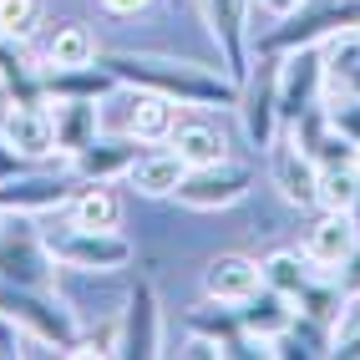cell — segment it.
Segmentation results:
<instances>
[{
  "label": "cell",
  "instance_id": "1f68e13d",
  "mask_svg": "<svg viewBox=\"0 0 360 360\" xmlns=\"http://www.w3.org/2000/svg\"><path fill=\"white\" fill-rule=\"evenodd\" d=\"M26 340H31L26 330H20L11 315H0V355H20V350H26Z\"/></svg>",
  "mask_w": 360,
  "mask_h": 360
},
{
  "label": "cell",
  "instance_id": "9c48e42d",
  "mask_svg": "<svg viewBox=\"0 0 360 360\" xmlns=\"http://www.w3.org/2000/svg\"><path fill=\"white\" fill-rule=\"evenodd\" d=\"M269 183L290 208H320V162L300 148L290 127H279V137L269 142Z\"/></svg>",
  "mask_w": 360,
  "mask_h": 360
},
{
  "label": "cell",
  "instance_id": "7402d4cb",
  "mask_svg": "<svg viewBox=\"0 0 360 360\" xmlns=\"http://www.w3.org/2000/svg\"><path fill=\"white\" fill-rule=\"evenodd\" d=\"M61 213L77 229H122V198L112 183H77V193L66 198Z\"/></svg>",
  "mask_w": 360,
  "mask_h": 360
},
{
  "label": "cell",
  "instance_id": "44dd1931",
  "mask_svg": "<svg viewBox=\"0 0 360 360\" xmlns=\"http://www.w3.org/2000/svg\"><path fill=\"white\" fill-rule=\"evenodd\" d=\"M112 86H117V77H112V66H102V61H91V66H41V91H46V102H51V97L102 102Z\"/></svg>",
  "mask_w": 360,
  "mask_h": 360
},
{
  "label": "cell",
  "instance_id": "8992f818",
  "mask_svg": "<svg viewBox=\"0 0 360 360\" xmlns=\"http://www.w3.org/2000/svg\"><path fill=\"white\" fill-rule=\"evenodd\" d=\"M0 279L6 284H31V290H51L56 284V254L46 233L31 219H6L0 224Z\"/></svg>",
  "mask_w": 360,
  "mask_h": 360
},
{
  "label": "cell",
  "instance_id": "e0dca14e",
  "mask_svg": "<svg viewBox=\"0 0 360 360\" xmlns=\"http://www.w3.org/2000/svg\"><path fill=\"white\" fill-rule=\"evenodd\" d=\"M51 122H56V153L71 162L82 148L102 137V102H82V97H51Z\"/></svg>",
  "mask_w": 360,
  "mask_h": 360
},
{
  "label": "cell",
  "instance_id": "6da1fadb",
  "mask_svg": "<svg viewBox=\"0 0 360 360\" xmlns=\"http://www.w3.org/2000/svg\"><path fill=\"white\" fill-rule=\"evenodd\" d=\"M102 66H112L117 82L142 86V91H162L193 112H224L238 102V77L219 61H188V56H162V51H102Z\"/></svg>",
  "mask_w": 360,
  "mask_h": 360
},
{
  "label": "cell",
  "instance_id": "3957f363",
  "mask_svg": "<svg viewBox=\"0 0 360 360\" xmlns=\"http://www.w3.org/2000/svg\"><path fill=\"white\" fill-rule=\"evenodd\" d=\"M0 315H11L20 330L31 335V345H51V350H71L77 345V320L71 309L56 300V290H31V284H6L0 279Z\"/></svg>",
  "mask_w": 360,
  "mask_h": 360
},
{
  "label": "cell",
  "instance_id": "d6a6232c",
  "mask_svg": "<svg viewBox=\"0 0 360 360\" xmlns=\"http://www.w3.org/2000/svg\"><path fill=\"white\" fill-rule=\"evenodd\" d=\"M254 6H259L264 15H269V20H290V15L304 6V0H254Z\"/></svg>",
  "mask_w": 360,
  "mask_h": 360
},
{
  "label": "cell",
  "instance_id": "f1b7e54d",
  "mask_svg": "<svg viewBox=\"0 0 360 360\" xmlns=\"http://www.w3.org/2000/svg\"><path fill=\"white\" fill-rule=\"evenodd\" d=\"M325 112H330V127L345 132L360 148V97L355 91H325Z\"/></svg>",
  "mask_w": 360,
  "mask_h": 360
},
{
  "label": "cell",
  "instance_id": "ac0fdd59",
  "mask_svg": "<svg viewBox=\"0 0 360 360\" xmlns=\"http://www.w3.org/2000/svg\"><path fill=\"white\" fill-rule=\"evenodd\" d=\"M183 102L162 97V91H142L132 86V117H127V137H137L142 148H162V142H173L178 122H183Z\"/></svg>",
  "mask_w": 360,
  "mask_h": 360
},
{
  "label": "cell",
  "instance_id": "8d00e7d4",
  "mask_svg": "<svg viewBox=\"0 0 360 360\" xmlns=\"http://www.w3.org/2000/svg\"><path fill=\"white\" fill-rule=\"evenodd\" d=\"M350 219H355V229H360V188H355V203H350Z\"/></svg>",
  "mask_w": 360,
  "mask_h": 360
},
{
  "label": "cell",
  "instance_id": "484cf974",
  "mask_svg": "<svg viewBox=\"0 0 360 360\" xmlns=\"http://www.w3.org/2000/svg\"><path fill=\"white\" fill-rule=\"evenodd\" d=\"M41 20H46V6H41V0H0V36L31 41Z\"/></svg>",
  "mask_w": 360,
  "mask_h": 360
},
{
  "label": "cell",
  "instance_id": "8fae6325",
  "mask_svg": "<svg viewBox=\"0 0 360 360\" xmlns=\"http://www.w3.org/2000/svg\"><path fill=\"white\" fill-rule=\"evenodd\" d=\"M315 102H325V46H295L279 56V112L295 122Z\"/></svg>",
  "mask_w": 360,
  "mask_h": 360
},
{
  "label": "cell",
  "instance_id": "7a4b0ae2",
  "mask_svg": "<svg viewBox=\"0 0 360 360\" xmlns=\"http://www.w3.org/2000/svg\"><path fill=\"white\" fill-rule=\"evenodd\" d=\"M345 31H360V0H320V6H304L290 15V20H279V26H269L264 36H254V51H295V46H325L335 36H345Z\"/></svg>",
  "mask_w": 360,
  "mask_h": 360
},
{
  "label": "cell",
  "instance_id": "d6986e66",
  "mask_svg": "<svg viewBox=\"0 0 360 360\" xmlns=\"http://www.w3.org/2000/svg\"><path fill=\"white\" fill-rule=\"evenodd\" d=\"M295 315H300L295 300H290V295H279L274 284H259V290H254L244 304H238V320H244V330L254 335V340H264L269 350H274L279 335H290Z\"/></svg>",
  "mask_w": 360,
  "mask_h": 360
},
{
  "label": "cell",
  "instance_id": "d4e9b609",
  "mask_svg": "<svg viewBox=\"0 0 360 360\" xmlns=\"http://www.w3.org/2000/svg\"><path fill=\"white\" fill-rule=\"evenodd\" d=\"M97 56H102L97 36H91V26H82V20H56L46 46H41V66H91Z\"/></svg>",
  "mask_w": 360,
  "mask_h": 360
},
{
  "label": "cell",
  "instance_id": "4fadbf2b",
  "mask_svg": "<svg viewBox=\"0 0 360 360\" xmlns=\"http://www.w3.org/2000/svg\"><path fill=\"white\" fill-rule=\"evenodd\" d=\"M122 355L127 360H153L162 355V300L148 279H137L122 300Z\"/></svg>",
  "mask_w": 360,
  "mask_h": 360
},
{
  "label": "cell",
  "instance_id": "83f0119b",
  "mask_svg": "<svg viewBox=\"0 0 360 360\" xmlns=\"http://www.w3.org/2000/svg\"><path fill=\"white\" fill-rule=\"evenodd\" d=\"M330 355L360 360V300H345V309L330 325Z\"/></svg>",
  "mask_w": 360,
  "mask_h": 360
},
{
  "label": "cell",
  "instance_id": "4dcf8cb0",
  "mask_svg": "<svg viewBox=\"0 0 360 360\" xmlns=\"http://www.w3.org/2000/svg\"><path fill=\"white\" fill-rule=\"evenodd\" d=\"M173 355H188V360H208V355H224V345H219V340H208V335H198V330H188L183 350H173Z\"/></svg>",
  "mask_w": 360,
  "mask_h": 360
},
{
  "label": "cell",
  "instance_id": "ffe728a7",
  "mask_svg": "<svg viewBox=\"0 0 360 360\" xmlns=\"http://www.w3.org/2000/svg\"><path fill=\"white\" fill-rule=\"evenodd\" d=\"M183 173H188V162L167 148H148V153H137V162L127 167V188L132 193H142V198H173L178 193V183H183Z\"/></svg>",
  "mask_w": 360,
  "mask_h": 360
},
{
  "label": "cell",
  "instance_id": "7c38bea8",
  "mask_svg": "<svg viewBox=\"0 0 360 360\" xmlns=\"http://www.w3.org/2000/svg\"><path fill=\"white\" fill-rule=\"evenodd\" d=\"M0 142L20 158V162H51L56 153V122L46 102H15L6 117H0Z\"/></svg>",
  "mask_w": 360,
  "mask_h": 360
},
{
  "label": "cell",
  "instance_id": "ba28073f",
  "mask_svg": "<svg viewBox=\"0 0 360 360\" xmlns=\"http://www.w3.org/2000/svg\"><path fill=\"white\" fill-rule=\"evenodd\" d=\"M249 188H254V173L244 162H203V167H188L183 183H178V203L183 208H193V213H219V208H233V203H244L249 198Z\"/></svg>",
  "mask_w": 360,
  "mask_h": 360
},
{
  "label": "cell",
  "instance_id": "5bb4252c",
  "mask_svg": "<svg viewBox=\"0 0 360 360\" xmlns=\"http://www.w3.org/2000/svg\"><path fill=\"white\" fill-rule=\"evenodd\" d=\"M137 148L142 142L127 137V132H102L91 148H82L77 158H71V173H77L82 183H122L127 167L137 162Z\"/></svg>",
  "mask_w": 360,
  "mask_h": 360
},
{
  "label": "cell",
  "instance_id": "9a60e30c",
  "mask_svg": "<svg viewBox=\"0 0 360 360\" xmlns=\"http://www.w3.org/2000/svg\"><path fill=\"white\" fill-rule=\"evenodd\" d=\"M309 259L320 264L325 274H335L340 264L360 249V229H355V219L350 213H335V208H320V219L309 224V233H304V244H300Z\"/></svg>",
  "mask_w": 360,
  "mask_h": 360
},
{
  "label": "cell",
  "instance_id": "30bf717a",
  "mask_svg": "<svg viewBox=\"0 0 360 360\" xmlns=\"http://www.w3.org/2000/svg\"><path fill=\"white\" fill-rule=\"evenodd\" d=\"M208 36L219 41V61L233 71V77H244L249 71V56H254V31H249V11L254 0H193Z\"/></svg>",
  "mask_w": 360,
  "mask_h": 360
},
{
  "label": "cell",
  "instance_id": "cb8c5ba5",
  "mask_svg": "<svg viewBox=\"0 0 360 360\" xmlns=\"http://www.w3.org/2000/svg\"><path fill=\"white\" fill-rule=\"evenodd\" d=\"M188 167H203V162H224L229 158V132L224 122H208V117H193V122H178L173 142H167Z\"/></svg>",
  "mask_w": 360,
  "mask_h": 360
},
{
  "label": "cell",
  "instance_id": "2e32d148",
  "mask_svg": "<svg viewBox=\"0 0 360 360\" xmlns=\"http://www.w3.org/2000/svg\"><path fill=\"white\" fill-rule=\"evenodd\" d=\"M264 284V264L249 254H213L203 264V295L219 304H244Z\"/></svg>",
  "mask_w": 360,
  "mask_h": 360
},
{
  "label": "cell",
  "instance_id": "d590c367",
  "mask_svg": "<svg viewBox=\"0 0 360 360\" xmlns=\"http://www.w3.org/2000/svg\"><path fill=\"white\" fill-rule=\"evenodd\" d=\"M11 107H15V91H11V82H6V77H0V117H6Z\"/></svg>",
  "mask_w": 360,
  "mask_h": 360
},
{
  "label": "cell",
  "instance_id": "5b68a950",
  "mask_svg": "<svg viewBox=\"0 0 360 360\" xmlns=\"http://www.w3.org/2000/svg\"><path fill=\"white\" fill-rule=\"evenodd\" d=\"M46 244H51L61 269H77V274H117L137 259L132 238L122 229H77V224H66V229H46Z\"/></svg>",
  "mask_w": 360,
  "mask_h": 360
},
{
  "label": "cell",
  "instance_id": "603a6c76",
  "mask_svg": "<svg viewBox=\"0 0 360 360\" xmlns=\"http://www.w3.org/2000/svg\"><path fill=\"white\" fill-rule=\"evenodd\" d=\"M259 264H264V284H274V290L290 295L295 304L325 279V269H320V264L309 259L304 249H274L269 259H259Z\"/></svg>",
  "mask_w": 360,
  "mask_h": 360
},
{
  "label": "cell",
  "instance_id": "52a82bcc",
  "mask_svg": "<svg viewBox=\"0 0 360 360\" xmlns=\"http://www.w3.org/2000/svg\"><path fill=\"white\" fill-rule=\"evenodd\" d=\"M77 173H46L41 162H26L20 173L0 178V213L6 219H36V213H56L77 193Z\"/></svg>",
  "mask_w": 360,
  "mask_h": 360
},
{
  "label": "cell",
  "instance_id": "4316f807",
  "mask_svg": "<svg viewBox=\"0 0 360 360\" xmlns=\"http://www.w3.org/2000/svg\"><path fill=\"white\" fill-rule=\"evenodd\" d=\"M355 188H360V167H320V208L350 213Z\"/></svg>",
  "mask_w": 360,
  "mask_h": 360
},
{
  "label": "cell",
  "instance_id": "e575fe53",
  "mask_svg": "<svg viewBox=\"0 0 360 360\" xmlns=\"http://www.w3.org/2000/svg\"><path fill=\"white\" fill-rule=\"evenodd\" d=\"M20 167H26V162H20L11 148H6V142H0V178H11V173H20Z\"/></svg>",
  "mask_w": 360,
  "mask_h": 360
},
{
  "label": "cell",
  "instance_id": "f546056e",
  "mask_svg": "<svg viewBox=\"0 0 360 360\" xmlns=\"http://www.w3.org/2000/svg\"><path fill=\"white\" fill-rule=\"evenodd\" d=\"M335 284H340V295H345V300H360V249L340 264V269H335Z\"/></svg>",
  "mask_w": 360,
  "mask_h": 360
},
{
  "label": "cell",
  "instance_id": "277c9868",
  "mask_svg": "<svg viewBox=\"0 0 360 360\" xmlns=\"http://www.w3.org/2000/svg\"><path fill=\"white\" fill-rule=\"evenodd\" d=\"M238 122H244V137L254 142L259 153H269V142L284 127V112H279V56L274 51H254L249 71L238 77Z\"/></svg>",
  "mask_w": 360,
  "mask_h": 360
},
{
  "label": "cell",
  "instance_id": "836d02e7",
  "mask_svg": "<svg viewBox=\"0 0 360 360\" xmlns=\"http://www.w3.org/2000/svg\"><path fill=\"white\" fill-rule=\"evenodd\" d=\"M153 0H102V11L107 15H137V11H148Z\"/></svg>",
  "mask_w": 360,
  "mask_h": 360
}]
</instances>
